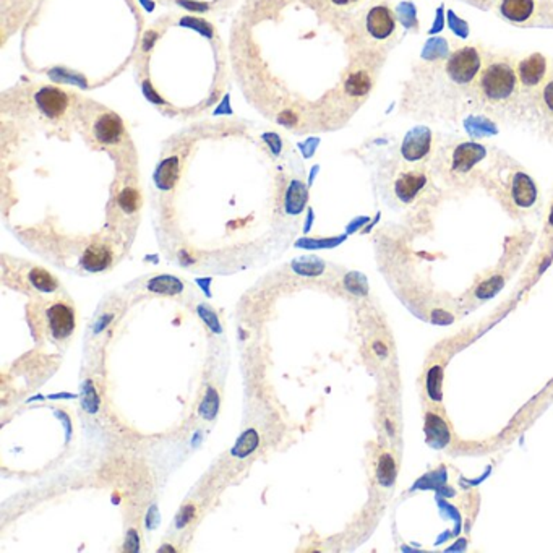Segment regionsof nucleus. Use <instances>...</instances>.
<instances>
[{
  "instance_id": "nucleus-1",
  "label": "nucleus",
  "mask_w": 553,
  "mask_h": 553,
  "mask_svg": "<svg viewBox=\"0 0 553 553\" xmlns=\"http://www.w3.org/2000/svg\"><path fill=\"white\" fill-rule=\"evenodd\" d=\"M483 67L481 50L464 46L448 55L434 72L414 80L404 95L409 113L438 119H453L474 106L476 81Z\"/></svg>"
},
{
  "instance_id": "nucleus-2",
  "label": "nucleus",
  "mask_w": 553,
  "mask_h": 553,
  "mask_svg": "<svg viewBox=\"0 0 553 553\" xmlns=\"http://www.w3.org/2000/svg\"><path fill=\"white\" fill-rule=\"evenodd\" d=\"M474 108L498 120H516L524 115V99L516 64L505 57L483 62L474 90Z\"/></svg>"
},
{
  "instance_id": "nucleus-3",
  "label": "nucleus",
  "mask_w": 553,
  "mask_h": 553,
  "mask_svg": "<svg viewBox=\"0 0 553 553\" xmlns=\"http://www.w3.org/2000/svg\"><path fill=\"white\" fill-rule=\"evenodd\" d=\"M495 184L503 190V197L508 200L511 208L518 211H527L534 208L539 200V188L536 182L521 166L510 157L496 159L492 167Z\"/></svg>"
},
{
  "instance_id": "nucleus-4",
  "label": "nucleus",
  "mask_w": 553,
  "mask_h": 553,
  "mask_svg": "<svg viewBox=\"0 0 553 553\" xmlns=\"http://www.w3.org/2000/svg\"><path fill=\"white\" fill-rule=\"evenodd\" d=\"M487 148L476 142H452L440 146L435 153L436 167L449 179H464L471 175L485 161Z\"/></svg>"
},
{
  "instance_id": "nucleus-5",
  "label": "nucleus",
  "mask_w": 553,
  "mask_h": 553,
  "mask_svg": "<svg viewBox=\"0 0 553 553\" xmlns=\"http://www.w3.org/2000/svg\"><path fill=\"white\" fill-rule=\"evenodd\" d=\"M430 175L425 164L399 161L391 175V190L399 203L411 204L429 188Z\"/></svg>"
},
{
  "instance_id": "nucleus-6",
  "label": "nucleus",
  "mask_w": 553,
  "mask_h": 553,
  "mask_svg": "<svg viewBox=\"0 0 553 553\" xmlns=\"http://www.w3.org/2000/svg\"><path fill=\"white\" fill-rule=\"evenodd\" d=\"M362 30L365 38L373 44H385L396 35L398 20L387 3H375L367 8L362 18Z\"/></svg>"
},
{
  "instance_id": "nucleus-7",
  "label": "nucleus",
  "mask_w": 553,
  "mask_h": 553,
  "mask_svg": "<svg viewBox=\"0 0 553 553\" xmlns=\"http://www.w3.org/2000/svg\"><path fill=\"white\" fill-rule=\"evenodd\" d=\"M537 128L553 143V68L547 81L527 101L526 114Z\"/></svg>"
},
{
  "instance_id": "nucleus-8",
  "label": "nucleus",
  "mask_w": 553,
  "mask_h": 553,
  "mask_svg": "<svg viewBox=\"0 0 553 553\" xmlns=\"http://www.w3.org/2000/svg\"><path fill=\"white\" fill-rule=\"evenodd\" d=\"M552 68L548 67V60L542 54H531L516 64L519 85H521L523 99H524V114H526V104L531 99L539 88L547 81Z\"/></svg>"
},
{
  "instance_id": "nucleus-9",
  "label": "nucleus",
  "mask_w": 553,
  "mask_h": 553,
  "mask_svg": "<svg viewBox=\"0 0 553 553\" xmlns=\"http://www.w3.org/2000/svg\"><path fill=\"white\" fill-rule=\"evenodd\" d=\"M431 150H434V140L429 130H414L402 143V161L411 164H425V161L431 156Z\"/></svg>"
},
{
  "instance_id": "nucleus-10",
  "label": "nucleus",
  "mask_w": 553,
  "mask_h": 553,
  "mask_svg": "<svg viewBox=\"0 0 553 553\" xmlns=\"http://www.w3.org/2000/svg\"><path fill=\"white\" fill-rule=\"evenodd\" d=\"M46 317H48L49 331L57 341L67 339L75 329V313H73L72 307L64 304V302H55L50 305L46 310Z\"/></svg>"
},
{
  "instance_id": "nucleus-11",
  "label": "nucleus",
  "mask_w": 553,
  "mask_h": 553,
  "mask_svg": "<svg viewBox=\"0 0 553 553\" xmlns=\"http://www.w3.org/2000/svg\"><path fill=\"white\" fill-rule=\"evenodd\" d=\"M536 12V2L534 0H501L500 13L505 20L516 25H524L531 20Z\"/></svg>"
},
{
  "instance_id": "nucleus-12",
  "label": "nucleus",
  "mask_w": 553,
  "mask_h": 553,
  "mask_svg": "<svg viewBox=\"0 0 553 553\" xmlns=\"http://www.w3.org/2000/svg\"><path fill=\"white\" fill-rule=\"evenodd\" d=\"M425 431L429 443L436 446V448H441V446H445L449 441L448 427H446V424L440 417L434 416V414H429V417H427Z\"/></svg>"
},
{
  "instance_id": "nucleus-13",
  "label": "nucleus",
  "mask_w": 553,
  "mask_h": 553,
  "mask_svg": "<svg viewBox=\"0 0 553 553\" xmlns=\"http://www.w3.org/2000/svg\"><path fill=\"white\" fill-rule=\"evenodd\" d=\"M148 289L159 295H177L184 291V282L174 276H156L148 282Z\"/></svg>"
},
{
  "instance_id": "nucleus-14",
  "label": "nucleus",
  "mask_w": 553,
  "mask_h": 553,
  "mask_svg": "<svg viewBox=\"0 0 553 553\" xmlns=\"http://www.w3.org/2000/svg\"><path fill=\"white\" fill-rule=\"evenodd\" d=\"M28 282H30L31 287H35L36 291L44 292V294H49V292H55L59 287V282L49 271H46L44 268H31L28 271Z\"/></svg>"
},
{
  "instance_id": "nucleus-15",
  "label": "nucleus",
  "mask_w": 553,
  "mask_h": 553,
  "mask_svg": "<svg viewBox=\"0 0 553 553\" xmlns=\"http://www.w3.org/2000/svg\"><path fill=\"white\" fill-rule=\"evenodd\" d=\"M258 445H260L258 431L255 429H249L239 436V440H237L235 445L232 446L231 454L234 458L244 459V458L250 456V454H252L255 449L258 448Z\"/></svg>"
},
{
  "instance_id": "nucleus-16",
  "label": "nucleus",
  "mask_w": 553,
  "mask_h": 553,
  "mask_svg": "<svg viewBox=\"0 0 553 553\" xmlns=\"http://www.w3.org/2000/svg\"><path fill=\"white\" fill-rule=\"evenodd\" d=\"M217 411H220V396H217L215 388H208L202 401V406H200V416L206 420H213L216 417Z\"/></svg>"
},
{
  "instance_id": "nucleus-17",
  "label": "nucleus",
  "mask_w": 553,
  "mask_h": 553,
  "mask_svg": "<svg viewBox=\"0 0 553 553\" xmlns=\"http://www.w3.org/2000/svg\"><path fill=\"white\" fill-rule=\"evenodd\" d=\"M396 477V464L389 454H383L378 464V478L383 485H391Z\"/></svg>"
},
{
  "instance_id": "nucleus-18",
  "label": "nucleus",
  "mask_w": 553,
  "mask_h": 553,
  "mask_svg": "<svg viewBox=\"0 0 553 553\" xmlns=\"http://www.w3.org/2000/svg\"><path fill=\"white\" fill-rule=\"evenodd\" d=\"M441 382H443V373H441L440 367H434L430 370L429 378H427V391H429L430 398L434 401H440L441 399Z\"/></svg>"
},
{
  "instance_id": "nucleus-19",
  "label": "nucleus",
  "mask_w": 553,
  "mask_h": 553,
  "mask_svg": "<svg viewBox=\"0 0 553 553\" xmlns=\"http://www.w3.org/2000/svg\"><path fill=\"white\" fill-rule=\"evenodd\" d=\"M364 2L365 0H324V3L336 12L354 10V8L360 7Z\"/></svg>"
},
{
  "instance_id": "nucleus-20",
  "label": "nucleus",
  "mask_w": 553,
  "mask_h": 553,
  "mask_svg": "<svg viewBox=\"0 0 553 553\" xmlns=\"http://www.w3.org/2000/svg\"><path fill=\"white\" fill-rule=\"evenodd\" d=\"M198 313H200V317H202V318L204 320V323H206L208 327H210V328L213 329V331H215V333H221V327H220V322H217L216 313L213 312L210 307L200 305V307H198Z\"/></svg>"
},
{
  "instance_id": "nucleus-21",
  "label": "nucleus",
  "mask_w": 553,
  "mask_h": 553,
  "mask_svg": "<svg viewBox=\"0 0 553 553\" xmlns=\"http://www.w3.org/2000/svg\"><path fill=\"white\" fill-rule=\"evenodd\" d=\"M83 406H85L90 412H96L97 406H99V399H97L95 388H93L91 383L86 385L85 389V398H83Z\"/></svg>"
},
{
  "instance_id": "nucleus-22",
  "label": "nucleus",
  "mask_w": 553,
  "mask_h": 553,
  "mask_svg": "<svg viewBox=\"0 0 553 553\" xmlns=\"http://www.w3.org/2000/svg\"><path fill=\"white\" fill-rule=\"evenodd\" d=\"M193 516H195V506L193 505L184 506L180 514L177 516V527L187 526V524L193 519Z\"/></svg>"
},
{
  "instance_id": "nucleus-23",
  "label": "nucleus",
  "mask_w": 553,
  "mask_h": 553,
  "mask_svg": "<svg viewBox=\"0 0 553 553\" xmlns=\"http://www.w3.org/2000/svg\"><path fill=\"white\" fill-rule=\"evenodd\" d=\"M138 545H140V541H138L137 532H135V531H128L127 542H125V550L137 552V550H138Z\"/></svg>"
},
{
  "instance_id": "nucleus-24",
  "label": "nucleus",
  "mask_w": 553,
  "mask_h": 553,
  "mask_svg": "<svg viewBox=\"0 0 553 553\" xmlns=\"http://www.w3.org/2000/svg\"><path fill=\"white\" fill-rule=\"evenodd\" d=\"M110 320H113V315H106V317H102V318H101V322L97 323V324H99V327H96V331H101L102 328L108 327V324H106V323H109Z\"/></svg>"
}]
</instances>
